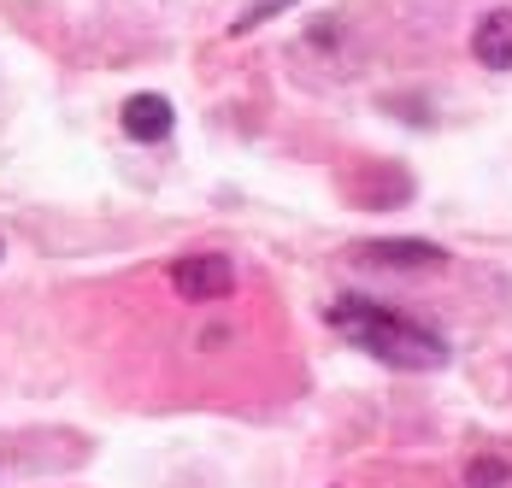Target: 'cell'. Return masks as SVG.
<instances>
[{
	"label": "cell",
	"instance_id": "obj_6",
	"mask_svg": "<svg viewBox=\"0 0 512 488\" xmlns=\"http://www.w3.org/2000/svg\"><path fill=\"white\" fill-rule=\"evenodd\" d=\"M501 483H507V465H501V459L483 453V459L465 465V488H501Z\"/></svg>",
	"mask_w": 512,
	"mask_h": 488
},
{
	"label": "cell",
	"instance_id": "obj_2",
	"mask_svg": "<svg viewBox=\"0 0 512 488\" xmlns=\"http://www.w3.org/2000/svg\"><path fill=\"white\" fill-rule=\"evenodd\" d=\"M171 289L183 294V300H230L236 294V259L230 253H189V259H177L171 265Z\"/></svg>",
	"mask_w": 512,
	"mask_h": 488
},
{
	"label": "cell",
	"instance_id": "obj_1",
	"mask_svg": "<svg viewBox=\"0 0 512 488\" xmlns=\"http://www.w3.org/2000/svg\"><path fill=\"white\" fill-rule=\"evenodd\" d=\"M330 330L342 342H354L359 353L395 365V371H436L448 359V342L424 324H412L407 312L383 306V300H365V294H342L330 306Z\"/></svg>",
	"mask_w": 512,
	"mask_h": 488
},
{
	"label": "cell",
	"instance_id": "obj_5",
	"mask_svg": "<svg viewBox=\"0 0 512 488\" xmlns=\"http://www.w3.org/2000/svg\"><path fill=\"white\" fill-rule=\"evenodd\" d=\"M471 53H477V65H489V71H512V12L507 6H495V12L477 24Z\"/></svg>",
	"mask_w": 512,
	"mask_h": 488
},
{
	"label": "cell",
	"instance_id": "obj_4",
	"mask_svg": "<svg viewBox=\"0 0 512 488\" xmlns=\"http://www.w3.org/2000/svg\"><path fill=\"white\" fill-rule=\"evenodd\" d=\"M118 124H124L130 142H165L171 124H177V112H171V100L165 95H130L124 100V112H118Z\"/></svg>",
	"mask_w": 512,
	"mask_h": 488
},
{
	"label": "cell",
	"instance_id": "obj_3",
	"mask_svg": "<svg viewBox=\"0 0 512 488\" xmlns=\"http://www.w3.org/2000/svg\"><path fill=\"white\" fill-rule=\"evenodd\" d=\"M354 259L389 265V271H436V265H448V247L418 242V236H383V242H359Z\"/></svg>",
	"mask_w": 512,
	"mask_h": 488
},
{
	"label": "cell",
	"instance_id": "obj_7",
	"mask_svg": "<svg viewBox=\"0 0 512 488\" xmlns=\"http://www.w3.org/2000/svg\"><path fill=\"white\" fill-rule=\"evenodd\" d=\"M283 6H295V0H254V6H248V12L236 18V36H248V30H259V24H265V18H277Z\"/></svg>",
	"mask_w": 512,
	"mask_h": 488
}]
</instances>
